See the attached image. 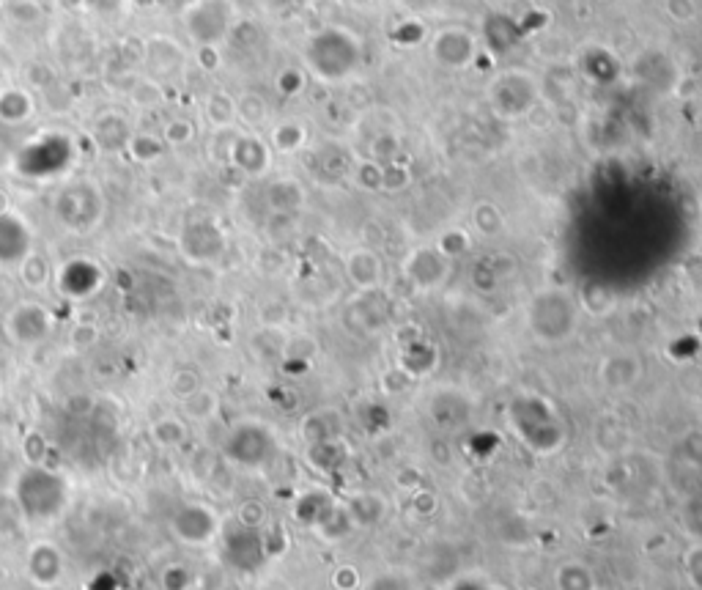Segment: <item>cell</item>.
Here are the masks:
<instances>
[{"label":"cell","mask_w":702,"mask_h":590,"mask_svg":"<svg viewBox=\"0 0 702 590\" xmlns=\"http://www.w3.org/2000/svg\"><path fill=\"white\" fill-rule=\"evenodd\" d=\"M582 308L571 289L546 286L538 289L524 308V324L535 344L565 346L582 327Z\"/></svg>","instance_id":"obj_1"},{"label":"cell","mask_w":702,"mask_h":590,"mask_svg":"<svg viewBox=\"0 0 702 590\" xmlns=\"http://www.w3.org/2000/svg\"><path fill=\"white\" fill-rule=\"evenodd\" d=\"M511 431L522 440V445L532 456H554L565 445V423L560 412L541 396L513 398L508 407Z\"/></svg>","instance_id":"obj_2"},{"label":"cell","mask_w":702,"mask_h":590,"mask_svg":"<svg viewBox=\"0 0 702 590\" xmlns=\"http://www.w3.org/2000/svg\"><path fill=\"white\" fill-rule=\"evenodd\" d=\"M102 193L96 190L94 184H69L64 187L58 198H55V217L61 220V226L77 234H86L91 228H96L99 217H102Z\"/></svg>","instance_id":"obj_3"},{"label":"cell","mask_w":702,"mask_h":590,"mask_svg":"<svg viewBox=\"0 0 702 590\" xmlns=\"http://www.w3.org/2000/svg\"><path fill=\"white\" fill-rule=\"evenodd\" d=\"M55 327L53 311L36 300H22L17 302L9 313H6V338L11 344L20 346V349H33V346L44 344Z\"/></svg>","instance_id":"obj_4"},{"label":"cell","mask_w":702,"mask_h":590,"mask_svg":"<svg viewBox=\"0 0 702 590\" xmlns=\"http://www.w3.org/2000/svg\"><path fill=\"white\" fill-rule=\"evenodd\" d=\"M645 376V363L631 349H612L601 354L596 363V382L609 396H628L634 393Z\"/></svg>","instance_id":"obj_5"},{"label":"cell","mask_w":702,"mask_h":590,"mask_svg":"<svg viewBox=\"0 0 702 590\" xmlns=\"http://www.w3.org/2000/svg\"><path fill=\"white\" fill-rule=\"evenodd\" d=\"M535 102H538V86L524 72L500 75L489 86V105L500 118L527 116Z\"/></svg>","instance_id":"obj_6"},{"label":"cell","mask_w":702,"mask_h":590,"mask_svg":"<svg viewBox=\"0 0 702 590\" xmlns=\"http://www.w3.org/2000/svg\"><path fill=\"white\" fill-rule=\"evenodd\" d=\"M171 533L187 547H209L220 536V516L203 503L181 505L171 516Z\"/></svg>","instance_id":"obj_7"},{"label":"cell","mask_w":702,"mask_h":590,"mask_svg":"<svg viewBox=\"0 0 702 590\" xmlns=\"http://www.w3.org/2000/svg\"><path fill=\"white\" fill-rule=\"evenodd\" d=\"M404 275L406 280L415 286L417 291H434L450 275V258L434 247H415L409 256L404 258Z\"/></svg>","instance_id":"obj_8"},{"label":"cell","mask_w":702,"mask_h":590,"mask_svg":"<svg viewBox=\"0 0 702 590\" xmlns=\"http://www.w3.org/2000/svg\"><path fill=\"white\" fill-rule=\"evenodd\" d=\"M590 440L601 456L607 459H617V456H626L631 451V440H634V431L620 412H601L593 420V429H590Z\"/></svg>","instance_id":"obj_9"},{"label":"cell","mask_w":702,"mask_h":590,"mask_svg":"<svg viewBox=\"0 0 702 590\" xmlns=\"http://www.w3.org/2000/svg\"><path fill=\"white\" fill-rule=\"evenodd\" d=\"M25 571H28V580H31L36 588H58L66 577L64 552L55 547L53 541H39V544H33L31 552H28Z\"/></svg>","instance_id":"obj_10"},{"label":"cell","mask_w":702,"mask_h":590,"mask_svg":"<svg viewBox=\"0 0 702 590\" xmlns=\"http://www.w3.org/2000/svg\"><path fill=\"white\" fill-rule=\"evenodd\" d=\"M275 451V440L264 426L258 423H245L234 431V437L228 440V456L234 462L245 464V467H258L264 464Z\"/></svg>","instance_id":"obj_11"},{"label":"cell","mask_w":702,"mask_h":590,"mask_svg":"<svg viewBox=\"0 0 702 590\" xmlns=\"http://www.w3.org/2000/svg\"><path fill=\"white\" fill-rule=\"evenodd\" d=\"M346 275L360 291H379L384 283V261L371 247H354L346 256Z\"/></svg>","instance_id":"obj_12"},{"label":"cell","mask_w":702,"mask_h":590,"mask_svg":"<svg viewBox=\"0 0 702 590\" xmlns=\"http://www.w3.org/2000/svg\"><path fill=\"white\" fill-rule=\"evenodd\" d=\"M184 22H187L192 42H198V47H209L212 44V33H209L212 25H220L223 31H228V6H225V0H195V6L187 11Z\"/></svg>","instance_id":"obj_13"},{"label":"cell","mask_w":702,"mask_h":590,"mask_svg":"<svg viewBox=\"0 0 702 590\" xmlns=\"http://www.w3.org/2000/svg\"><path fill=\"white\" fill-rule=\"evenodd\" d=\"M228 157L247 176H264L269 171V162H272V151H269V146L258 135L245 132V135L234 138Z\"/></svg>","instance_id":"obj_14"},{"label":"cell","mask_w":702,"mask_h":590,"mask_svg":"<svg viewBox=\"0 0 702 590\" xmlns=\"http://www.w3.org/2000/svg\"><path fill=\"white\" fill-rule=\"evenodd\" d=\"M434 55H437L439 64H445L447 69H464L469 66V61L475 58V39L472 33L461 31V28H450L442 31L434 42Z\"/></svg>","instance_id":"obj_15"},{"label":"cell","mask_w":702,"mask_h":590,"mask_svg":"<svg viewBox=\"0 0 702 590\" xmlns=\"http://www.w3.org/2000/svg\"><path fill=\"white\" fill-rule=\"evenodd\" d=\"M143 64L149 66L151 75H173L184 64V53L179 50V44L168 39V36H154L143 47Z\"/></svg>","instance_id":"obj_16"},{"label":"cell","mask_w":702,"mask_h":590,"mask_svg":"<svg viewBox=\"0 0 702 590\" xmlns=\"http://www.w3.org/2000/svg\"><path fill=\"white\" fill-rule=\"evenodd\" d=\"M343 508L349 514L351 525H376L384 516V511H387V503H384L382 494L357 492L343 503Z\"/></svg>","instance_id":"obj_17"},{"label":"cell","mask_w":702,"mask_h":590,"mask_svg":"<svg viewBox=\"0 0 702 590\" xmlns=\"http://www.w3.org/2000/svg\"><path fill=\"white\" fill-rule=\"evenodd\" d=\"M94 138L105 151H124L127 149L129 138H132V129H129L127 118L124 116L107 113V116H102L96 121Z\"/></svg>","instance_id":"obj_18"},{"label":"cell","mask_w":702,"mask_h":590,"mask_svg":"<svg viewBox=\"0 0 702 590\" xmlns=\"http://www.w3.org/2000/svg\"><path fill=\"white\" fill-rule=\"evenodd\" d=\"M266 201H269L272 212H277V215H291L305 201V190H302V184L297 179H277V182L269 184Z\"/></svg>","instance_id":"obj_19"},{"label":"cell","mask_w":702,"mask_h":590,"mask_svg":"<svg viewBox=\"0 0 702 590\" xmlns=\"http://www.w3.org/2000/svg\"><path fill=\"white\" fill-rule=\"evenodd\" d=\"M149 434H151V442H154L160 451H176V448H181V445L187 442V437H190L187 423H184L181 418H176V415L154 420Z\"/></svg>","instance_id":"obj_20"},{"label":"cell","mask_w":702,"mask_h":590,"mask_svg":"<svg viewBox=\"0 0 702 590\" xmlns=\"http://www.w3.org/2000/svg\"><path fill=\"white\" fill-rule=\"evenodd\" d=\"M33 116V99L22 88H3L0 91V121L3 124H22Z\"/></svg>","instance_id":"obj_21"},{"label":"cell","mask_w":702,"mask_h":590,"mask_svg":"<svg viewBox=\"0 0 702 590\" xmlns=\"http://www.w3.org/2000/svg\"><path fill=\"white\" fill-rule=\"evenodd\" d=\"M20 280L25 289L44 291L53 280V264L42 253H25L20 261Z\"/></svg>","instance_id":"obj_22"},{"label":"cell","mask_w":702,"mask_h":590,"mask_svg":"<svg viewBox=\"0 0 702 590\" xmlns=\"http://www.w3.org/2000/svg\"><path fill=\"white\" fill-rule=\"evenodd\" d=\"M181 407H184V415L190 420H195V423H209V420L217 418V412H220V396H217V390L203 385L201 390H195L190 398H184Z\"/></svg>","instance_id":"obj_23"},{"label":"cell","mask_w":702,"mask_h":590,"mask_svg":"<svg viewBox=\"0 0 702 590\" xmlns=\"http://www.w3.org/2000/svg\"><path fill=\"white\" fill-rule=\"evenodd\" d=\"M576 300H579V308L585 316H607L617 305L615 294L601 283H587L585 289L576 294Z\"/></svg>","instance_id":"obj_24"},{"label":"cell","mask_w":702,"mask_h":590,"mask_svg":"<svg viewBox=\"0 0 702 590\" xmlns=\"http://www.w3.org/2000/svg\"><path fill=\"white\" fill-rule=\"evenodd\" d=\"M554 585H557V590H596L593 571L587 569L585 563H579V560L563 563L557 569V574H554Z\"/></svg>","instance_id":"obj_25"},{"label":"cell","mask_w":702,"mask_h":590,"mask_svg":"<svg viewBox=\"0 0 702 590\" xmlns=\"http://www.w3.org/2000/svg\"><path fill=\"white\" fill-rule=\"evenodd\" d=\"M203 113H206V118H209L217 129H228L236 118H239L236 116V99L231 97V94H225V91L209 94V97H206V105H203Z\"/></svg>","instance_id":"obj_26"},{"label":"cell","mask_w":702,"mask_h":590,"mask_svg":"<svg viewBox=\"0 0 702 590\" xmlns=\"http://www.w3.org/2000/svg\"><path fill=\"white\" fill-rule=\"evenodd\" d=\"M472 228L483 236H497L505 228V217H502V209L491 201H480L475 209H472Z\"/></svg>","instance_id":"obj_27"},{"label":"cell","mask_w":702,"mask_h":590,"mask_svg":"<svg viewBox=\"0 0 702 590\" xmlns=\"http://www.w3.org/2000/svg\"><path fill=\"white\" fill-rule=\"evenodd\" d=\"M305 127L302 124H297V121H283V124H277L275 129H272V146H275L277 151H283V154H294V151L302 149V143H305Z\"/></svg>","instance_id":"obj_28"},{"label":"cell","mask_w":702,"mask_h":590,"mask_svg":"<svg viewBox=\"0 0 702 590\" xmlns=\"http://www.w3.org/2000/svg\"><path fill=\"white\" fill-rule=\"evenodd\" d=\"M203 387V376L195 371V368H190V365H181V368H176L171 374V382H168V393H171L176 401H184V398H190L195 390H201Z\"/></svg>","instance_id":"obj_29"},{"label":"cell","mask_w":702,"mask_h":590,"mask_svg":"<svg viewBox=\"0 0 702 590\" xmlns=\"http://www.w3.org/2000/svg\"><path fill=\"white\" fill-rule=\"evenodd\" d=\"M236 116H239V121H245L247 127L256 129L269 118V105L258 94H245V97L236 99Z\"/></svg>","instance_id":"obj_30"},{"label":"cell","mask_w":702,"mask_h":590,"mask_svg":"<svg viewBox=\"0 0 702 590\" xmlns=\"http://www.w3.org/2000/svg\"><path fill=\"white\" fill-rule=\"evenodd\" d=\"M135 162H154L162 154V140H157L154 135H132L124 149Z\"/></svg>","instance_id":"obj_31"},{"label":"cell","mask_w":702,"mask_h":590,"mask_svg":"<svg viewBox=\"0 0 702 590\" xmlns=\"http://www.w3.org/2000/svg\"><path fill=\"white\" fill-rule=\"evenodd\" d=\"M192 138H195V124L190 118H171L162 129V143L173 146V149L187 146V143H192Z\"/></svg>","instance_id":"obj_32"},{"label":"cell","mask_w":702,"mask_h":590,"mask_svg":"<svg viewBox=\"0 0 702 590\" xmlns=\"http://www.w3.org/2000/svg\"><path fill=\"white\" fill-rule=\"evenodd\" d=\"M678 456L689 467H697L702 470V429H689L678 440Z\"/></svg>","instance_id":"obj_33"},{"label":"cell","mask_w":702,"mask_h":590,"mask_svg":"<svg viewBox=\"0 0 702 590\" xmlns=\"http://www.w3.org/2000/svg\"><path fill=\"white\" fill-rule=\"evenodd\" d=\"M683 525L689 527V533L697 541H702V489H697V492L686 497V503H683Z\"/></svg>","instance_id":"obj_34"},{"label":"cell","mask_w":702,"mask_h":590,"mask_svg":"<svg viewBox=\"0 0 702 590\" xmlns=\"http://www.w3.org/2000/svg\"><path fill=\"white\" fill-rule=\"evenodd\" d=\"M683 571H686V577H689V582H692L694 588L702 590V541H697V544H692V547L686 549V555H683Z\"/></svg>","instance_id":"obj_35"},{"label":"cell","mask_w":702,"mask_h":590,"mask_svg":"<svg viewBox=\"0 0 702 590\" xmlns=\"http://www.w3.org/2000/svg\"><path fill=\"white\" fill-rule=\"evenodd\" d=\"M437 247L442 250V253H445L447 258H456V256H461V253H467V247H469L467 231H461V228L447 231V234L439 239Z\"/></svg>","instance_id":"obj_36"},{"label":"cell","mask_w":702,"mask_h":590,"mask_svg":"<svg viewBox=\"0 0 702 590\" xmlns=\"http://www.w3.org/2000/svg\"><path fill=\"white\" fill-rule=\"evenodd\" d=\"M239 522L247 527V530H253V527H261L266 522V508L264 503H256V500H247V503L239 505Z\"/></svg>","instance_id":"obj_37"},{"label":"cell","mask_w":702,"mask_h":590,"mask_svg":"<svg viewBox=\"0 0 702 590\" xmlns=\"http://www.w3.org/2000/svg\"><path fill=\"white\" fill-rule=\"evenodd\" d=\"M192 577L184 566H168L162 571V590H190Z\"/></svg>","instance_id":"obj_38"},{"label":"cell","mask_w":702,"mask_h":590,"mask_svg":"<svg viewBox=\"0 0 702 590\" xmlns=\"http://www.w3.org/2000/svg\"><path fill=\"white\" fill-rule=\"evenodd\" d=\"M69 341H72L77 349H88V346H94L96 341H99V327L88 322L75 324V327H72V333H69Z\"/></svg>","instance_id":"obj_39"},{"label":"cell","mask_w":702,"mask_h":590,"mask_svg":"<svg viewBox=\"0 0 702 590\" xmlns=\"http://www.w3.org/2000/svg\"><path fill=\"white\" fill-rule=\"evenodd\" d=\"M25 453H28V462H31V467H39V462H42V453L47 451V442H44L42 434H36V431H31L28 437H25Z\"/></svg>","instance_id":"obj_40"}]
</instances>
